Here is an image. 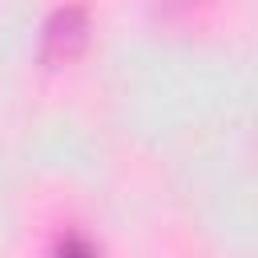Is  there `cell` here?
Listing matches in <instances>:
<instances>
[{
	"label": "cell",
	"mask_w": 258,
	"mask_h": 258,
	"mask_svg": "<svg viewBox=\"0 0 258 258\" xmlns=\"http://www.w3.org/2000/svg\"><path fill=\"white\" fill-rule=\"evenodd\" d=\"M85 40V12L81 8H56L48 28H44V56L48 60H60V56H73Z\"/></svg>",
	"instance_id": "6da1fadb"
},
{
	"label": "cell",
	"mask_w": 258,
	"mask_h": 258,
	"mask_svg": "<svg viewBox=\"0 0 258 258\" xmlns=\"http://www.w3.org/2000/svg\"><path fill=\"white\" fill-rule=\"evenodd\" d=\"M56 258H97V250H93L85 238L69 234V238H60V242H56Z\"/></svg>",
	"instance_id": "7a4b0ae2"
}]
</instances>
